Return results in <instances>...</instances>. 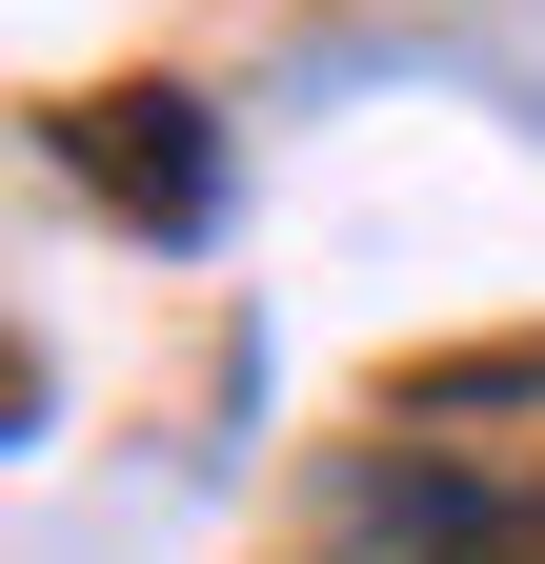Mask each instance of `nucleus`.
Wrapping results in <instances>:
<instances>
[{
	"instance_id": "1",
	"label": "nucleus",
	"mask_w": 545,
	"mask_h": 564,
	"mask_svg": "<svg viewBox=\"0 0 545 564\" xmlns=\"http://www.w3.org/2000/svg\"><path fill=\"white\" fill-rule=\"evenodd\" d=\"M344 564H545V464H364Z\"/></svg>"
},
{
	"instance_id": "2",
	"label": "nucleus",
	"mask_w": 545,
	"mask_h": 564,
	"mask_svg": "<svg viewBox=\"0 0 545 564\" xmlns=\"http://www.w3.org/2000/svg\"><path fill=\"white\" fill-rule=\"evenodd\" d=\"M61 162H82L142 242H202L223 223V121H202L182 82H121V101H61Z\"/></svg>"
}]
</instances>
